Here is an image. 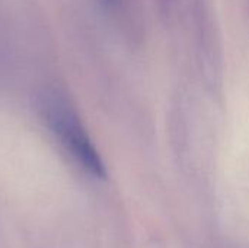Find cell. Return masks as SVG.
<instances>
[{"instance_id":"6da1fadb","label":"cell","mask_w":249,"mask_h":248,"mask_svg":"<svg viewBox=\"0 0 249 248\" xmlns=\"http://www.w3.org/2000/svg\"><path fill=\"white\" fill-rule=\"evenodd\" d=\"M44 113L51 132L61 140L76 161L93 177L105 178L107 170L76 111L69 102L53 92L44 99Z\"/></svg>"},{"instance_id":"7a4b0ae2","label":"cell","mask_w":249,"mask_h":248,"mask_svg":"<svg viewBox=\"0 0 249 248\" xmlns=\"http://www.w3.org/2000/svg\"><path fill=\"white\" fill-rule=\"evenodd\" d=\"M102 1V4H105V6H112L117 0H101Z\"/></svg>"}]
</instances>
